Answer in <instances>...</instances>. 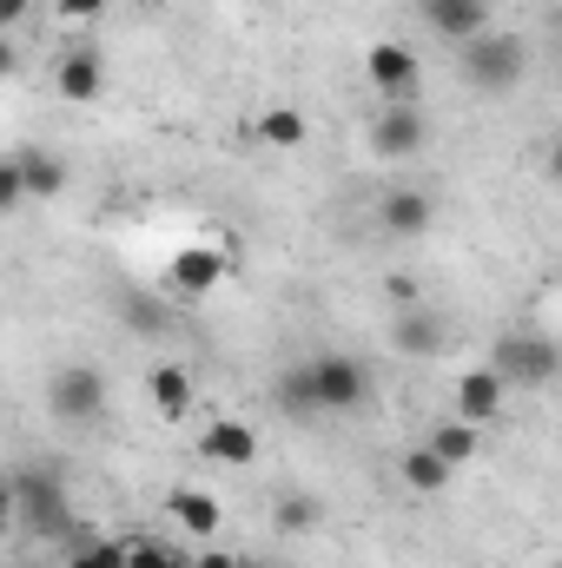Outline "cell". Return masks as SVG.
Instances as JSON below:
<instances>
[{
    "label": "cell",
    "instance_id": "6da1fadb",
    "mask_svg": "<svg viewBox=\"0 0 562 568\" xmlns=\"http://www.w3.org/2000/svg\"><path fill=\"white\" fill-rule=\"evenodd\" d=\"M272 397H279L284 417H351L371 404V377L351 351H318L311 364L284 371Z\"/></svg>",
    "mask_w": 562,
    "mask_h": 568
},
{
    "label": "cell",
    "instance_id": "7a4b0ae2",
    "mask_svg": "<svg viewBox=\"0 0 562 568\" xmlns=\"http://www.w3.org/2000/svg\"><path fill=\"white\" fill-rule=\"evenodd\" d=\"M456 73H463V87H476V93H510V87H523V73H530V40L490 27V33H476L470 47H456Z\"/></svg>",
    "mask_w": 562,
    "mask_h": 568
},
{
    "label": "cell",
    "instance_id": "3957f363",
    "mask_svg": "<svg viewBox=\"0 0 562 568\" xmlns=\"http://www.w3.org/2000/svg\"><path fill=\"white\" fill-rule=\"evenodd\" d=\"M490 371H496L510 390H550L562 377V344L556 337H536V331H510V337H496Z\"/></svg>",
    "mask_w": 562,
    "mask_h": 568
},
{
    "label": "cell",
    "instance_id": "277c9868",
    "mask_svg": "<svg viewBox=\"0 0 562 568\" xmlns=\"http://www.w3.org/2000/svg\"><path fill=\"white\" fill-rule=\"evenodd\" d=\"M47 410H53L60 424H93V417L107 410V377H100L93 364H60V371L47 377Z\"/></svg>",
    "mask_w": 562,
    "mask_h": 568
},
{
    "label": "cell",
    "instance_id": "5b68a950",
    "mask_svg": "<svg viewBox=\"0 0 562 568\" xmlns=\"http://www.w3.org/2000/svg\"><path fill=\"white\" fill-rule=\"evenodd\" d=\"M364 140L378 159H418L423 145H430V113H423V100H398V106H384L371 126H364Z\"/></svg>",
    "mask_w": 562,
    "mask_h": 568
},
{
    "label": "cell",
    "instance_id": "8992f818",
    "mask_svg": "<svg viewBox=\"0 0 562 568\" xmlns=\"http://www.w3.org/2000/svg\"><path fill=\"white\" fill-rule=\"evenodd\" d=\"M364 73H371V87H378L391 106L423 93V60L404 47V40H378V47L364 53Z\"/></svg>",
    "mask_w": 562,
    "mask_h": 568
},
{
    "label": "cell",
    "instance_id": "52a82bcc",
    "mask_svg": "<svg viewBox=\"0 0 562 568\" xmlns=\"http://www.w3.org/2000/svg\"><path fill=\"white\" fill-rule=\"evenodd\" d=\"M430 225H436V199L423 185H391L378 199V232L384 239H423Z\"/></svg>",
    "mask_w": 562,
    "mask_h": 568
},
{
    "label": "cell",
    "instance_id": "ba28073f",
    "mask_svg": "<svg viewBox=\"0 0 562 568\" xmlns=\"http://www.w3.org/2000/svg\"><path fill=\"white\" fill-rule=\"evenodd\" d=\"M13 509H20V523H27L33 536L67 529V503H60V483H53V476L20 469V476H13Z\"/></svg>",
    "mask_w": 562,
    "mask_h": 568
},
{
    "label": "cell",
    "instance_id": "9c48e42d",
    "mask_svg": "<svg viewBox=\"0 0 562 568\" xmlns=\"http://www.w3.org/2000/svg\"><path fill=\"white\" fill-rule=\"evenodd\" d=\"M418 13L450 47H470L476 33H490V0H418Z\"/></svg>",
    "mask_w": 562,
    "mask_h": 568
},
{
    "label": "cell",
    "instance_id": "30bf717a",
    "mask_svg": "<svg viewBox=\"0 0 562 568\" xmlns=\"http://www.w3.org/2000/svg\"><path fill=\"white\" fill-rule=\"evenodd\" d=\"M53 93H60L67 106H93V100L107 93V60H100L93 47H80V53L53 60Z\"/></svg>",
    "mask_w": 562,
    "mask_h": 568
},
{
    "label": "cell",
    "instance_id": "8fae6325",
    "mask_svg": "<svg viewBox=\"0 0 562 568\" xmlns=\"http://www.w3.org/2000/svg\"><path fill=\"white\" fill-rule=\"evenodd\" d=\"M165 516H172V529L185 542H219V523H225V509H219L212 489H172L165 496Z\"/></svg>",
    "mask_w": 562,
    "mask_h": 568
},
{
    "label": "cell",
    "instance_id": "7c38bea8",
    "mask_svg": "<svg viewBox=\"0 0 562 568\" xmlns=\"http://www.w3.org/2000/svg\"><path fill=\"white\" fill-rule=\"evenodd\" d=\"M225 272H232V258H225L219 245H185V252L165 265V284L185 291V297H205L212 284H225Z\"/></svg>",
    "mask_w": 562,
    "mask_h": 568
},
{
    "label": "cell",
    "instance_id": "4fadbf2b",
    "mask_svg": "<svg viewBox=\"0 0 562 568\" xmlns=\"http://www.w3.org/2000/svg\"><path fill=\"white\" fill-rule=\"evenodd\" d=\"M503 397H510V384H503L496 371H463V377H456V417H463V424L490 429L503 417Z\"/></svg>",
    "mask_w": 562,
    "mask_h": 568
},
{
    "label": "cell",
    "instance_id": "5bb4252c",
    "mask_svg": "<svg viewBox=\"0 0 562 568\" xmlns=\"http://www.w3.org/2000/svg\"><path fill=\"white\" fill-rule=\"evenodd\" d=\"M199 449H205L212 463H225V469H252V463H259V429L239 424V417H212L205 436H199Z\"/></svg>",
    "mask_w": 562,
    "mask_h": 568
},
{
    "label": "cell",
    "instance_id": "9a60e30c",
    "mask_svg": "<svg viewBox=\"0 0 562 568\" xmlns=\"http://www.w3.org/2000/svg\"><path fill=\"white\" fill-rule=\"evenodd\" d=\"M436 344H443V317H436L430 304H411V311L391 317V351H404V357H430Z\"/></svg>",
    "mask_w": 562,
    "mask_h": 568
},
{
    "label": "cell",
    "instance_id": "2e32d148",
    "mask_svg": "<svg viewBox=\"0 0 562 568\" xmlns=\"http://www.w3.org/2000/svg\"><path fill=\"white\" fill-rule=\"evenodd\" d=\"M145 397H152L159 417H185L192 410V371L185 364H152L145 371Z\"/></svg>",
    "mask_w": 562,
    "mask_h": 568
},
{
    "label": "cell",
    "instance_id": "e0dca14e",
    "mask_svg": "<svg viewBox=\"0 0 562 568\" xmlns=\"http://www.w3.org/2000/svg\"><path fill=\"white\" fill-rule=\"evenodd\" d=\"M398 469H404V489H411V496H443V489L456 483V469H450V463H443L430 443H411Z\"/></svg>",
    "mask_w": 562,
    "mask_h": 568
},
{
    "label": "cell",
    "instance_id": "ac0fdd59",
    "mask_svg": "<svg viewBox=\"0 0 562 568\" xmlns=\"http://www.w3.org/2000/svg\"><path fill=\"white\" fill-rule=\"evenodd\" d=\"M423 443H430V449H436V456H443L450 469H463V463H476V456H483V424H463V417H443V424L430 429Z\"/></svg>",
    "mask_w": 562,
    "mask_h": 568
},
{
    "label": "cell",
    "instance_id": "d6986e66",
    "mask_svg": "<svg viewBox=\"0 0 562 568\" xmlns=\"http://www.w3.org/2000/svg\"><path fill=\"white\" fill-rule=\"evenodd\" d=\"M13 165H20V179H27V199L67 192V165H60L53 152H13Z\"/></svg>",
    "mask_w": 562,
    "mask_h": 568
},
{
    "label": "cell",
    "instance_id": "ffe728a7",
    "mask_svg": "<svg viewBox=\"0 0 562 568\" xmlns=\"http://www.w3.org/2000/svg\"><path fill=\"white\" fill-rule=\"evenodd\" d=\"M272 523H279L284 536H311V529L324 523V503H318V496H304V489H291V496L272 503Z\"/></svg>",
    "mask_w": 562,
    "mask_h": 568
},
{
    "label": "cell",
    "instance_id": "44dd1931",
    "mask_svg": "<svg viewBox=\"0 0 562 568\" xmlns=\"http://www.w3.org/2000/svg\"><path fill=\"white\" fill-rule=\"evenodd\" d=\"M259 140L279 145V152L304 145V113H298V106H265V113H259Z\"/></svg>",
    "mask_w": 562,
    "mask_h": 568
},
{
    "label": "cell",
    "instance_id": "7402d4cb",
    "mask_svg": "<svg viewBox=\"0 0 562 568\" xmlns=\"http://www.w3.org/2000/svg\"><path fill=\"white\" fill-rule=\"evenodd\" d=\"M67 568H133V542H73Z\"/></svg>",
    "mask_w": 562,
    "mask_h": 568
},
{
    "label": "cell",
    "instance_id": "603a6c76",
    "mask_svg": "<svg viewBox=\"0 0 562 568\" xmlns=\"http://www.w3.org/2000/svg\"><path fill=\"white\" fill-rule=\"evenodd\" d=\"M133 568H192V556L165 542H133Z\"/></svg>",
    "mask_w": 562,
    "mask_h": 568
},
{
    "label": "cell",
    "instance_id": "cb8c5ba5",
    "mask_svg": "<svg viewBox=\"0 0 562 568\" xmlns=\"http://www.w3.org/2000/svg\"><path fill=\"white\" fill-rule=\"evenodd\" d=\"M20 199H27V179H20V165L7 159V165H0V212H20Z\"/></svg>",
    "mask_w": 562,
    "mask_h": 568
},
{
    "label": "cell",
    "instance_id": "d4e9b609",
    "mask_svg": "<svg viewBox=\"0 0 562 568\" xmlns=\"http://www.w3.org/2000/svg\"><path fill=\"white\" fill-rule=\"evenodd\" d=\"M384 291H391V304H398V311H411V304H423V284L411 278V272H391V278H384Z\"/></svg>",
    "mask_w": 562,
    "mask_h": 568
},
{
    "label": "cell",
    "instance_id": "484cf974",
    "mask_svg": "<svg viewBox=\"0 0 562 568\" xmlns=\"http://www.w3.org/2000/svg\"><path fill=\"white\" fill-rule=\"evenodd\" d=\"M53 13H60V20H100L107 0H53Z\"/></svg>",
    "mask_w": 562,
    "mask_h": 568
},
{
    "label": "cell",
    "instance_id": "4316f807",
    "mask_svg": "<svg viewBox=\"0 0 562 568\" xmlns=\"http://www.w3.org/2000/svg\"><path fill=\"white\" fill-rule=\"evenodd\" d=\"M192 568H239V556H232V549H212V542H205V549L192 556Z\"/></svg>",
    "mask_w": 562,
    "mask_h": 568
},
{
    "label": "cell",
    "instance_id": "83f0119b",
    "mask_svg": "<svg viewBox=\"0 0 562 568\" xmlns=\"http://www.w3.org/2000/svg\"><path fill=\"white\" fill-rule=\"evenodd\" d=\"M27 7H33V0H0V27H20V20H27Z\"/></svg>",
    "mask_w": 562,
    "mask_h": 568
},
{
    "label": "cell",
    "instance_id": "f1b7e54d",
    "mask_svg": "<svg viewBox=\"0 0 562 568\" xmlns=\"http://www.w3.org/2000/svg\"><path fill=\"white\" fill-rule=\"evenodd\" d=\"M550 179L562 185V140H556V152H550Z\"/></svg>",
    "mask_w": 562,
    "mask_h": 568
}]
</instances>
